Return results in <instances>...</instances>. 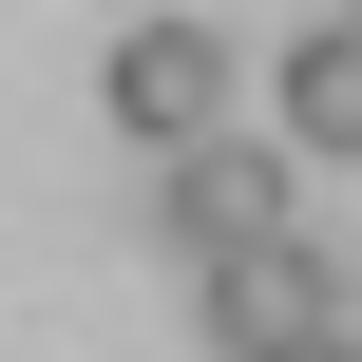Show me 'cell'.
I'll list each match as a JSON object with an SVG mask.
<instances>
[{"mask_svg": "<svg viewBox=\"0 0 362 362\" xmlns=\"http://www.w3.org/2000/svg\"><path fill=\"white\" fill-rule=\"evenodd\" d=\"M210 344H229V362H305V344H362V286L325 267V248H305V229H286V248H229V267H210Z\"/></svg>", "mask_w": 362, "mask_h": 362, "instance_id": "obj_1", "label": "cell"}, {"mask_svg": "<svg viewBox=\"0 0 362 362\" xmlns=\"http://www.w3.org/2000/svg\"><path fill=\"white\" fill-rule=\"evenodd\" d=\"M286 134L305 153H362V19H305L286 38Z\"/></svg>", "mask_w": 362, "mask_h": 362, "instance_id": "obj_4", "label": "cell"}, {"mask_svg": "<svg viewBox=\"0 0 362 362\" xmlns=\"http://www.w3.org/2000/svg\"><path fill=\"white\" fill-rule=\"evenodd\" d=\"M172 229L229 267V248H286V153H248V134H210V153H172Z\"/></svg>", "mask_w": 362, "mask_h": 362, "instance_id": "obj_3", "label": "cell"}, {"mask_svg": "<svg viewBox=\"0 0 362 362\" xmlns=\"http://www.w3.org/2000/svg\"><path fill=\"white\" fill-rule=\"evenodd\" d=\"M95 95H115L153 153H210V115H229V38H210V19H134Z\"/></svg>", "mask_w": 362, "mask_h": 362, "instance_id": "obj_2", "label": "cell"}]
</instances>
